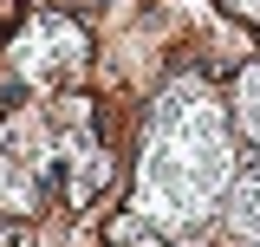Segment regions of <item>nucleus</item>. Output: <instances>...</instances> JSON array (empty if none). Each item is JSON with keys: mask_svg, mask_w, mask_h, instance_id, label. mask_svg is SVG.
<instances>
[{"mask_svg": "<svg viewBox=\"0 0 260 247\" xmlns=\"http://www.w3.org/2000/svg\"><path fill=\"white\" fill-rule=\"evenodd\" d=\"M234 123L247 130V143H260V65L234 78Z\"/></svg>", "mask_w": 260, "mask_h": 247, "instance_id": "f03ea898", "label": "nucleus"}, {"mask_svg": "<svg viewBox=\"0 0 260 247\" xmlns=\"http://www.w3.org/2000/svg\"><path fill=\"white\" fill-rule=\"evenodd\" d=\"M221 7H234V13H247V20L260 26V0H221Z\"/></svg>", "mask_w": 260, "mask_h": 247, "instance_id": "7ed1b4c3", "label": "nucleus"}, {"mask_svg": "<svg viewBox=\"0 0 260 247\" xmlns=\"http://www.w3.org/2000/svg\"><path fill=\"white\" fill-rule=\"evenodd\" d=\"M228 228L241 241H260V156L234 176V195H228Z\"/></svg>", "mask_w": 260, "mask_h": 247, "instance_id": "f257e3e1", "label": "nucleus"}]
</instances>
